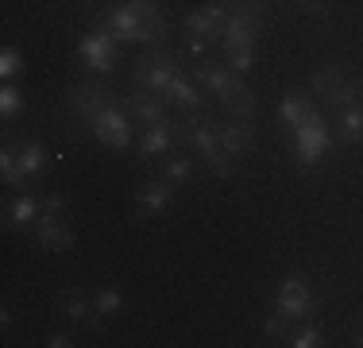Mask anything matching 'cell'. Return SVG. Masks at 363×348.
Wrapping results in <instances>:
<instances>
[{"label": "cell", "mask_w": 363, "mask_h": 348, "mask_svg": "<svg viewBox=\"0 0 363 348\" xmlns=\"http://www.w3.org/2000/svg\"><path fill=\"white\" fill-rule=\"evenodd\" d=\"M101 28L116 43H143V47H162L167 39V20H162L155 0H124L101 12Z\"/></svg>", "instance_id": "1"}, {"label": "cell", "mask_w": 363, "mask_h": 348, "mask_svg": "<svg viewBox=\"0 0 363 348\" xmlns=\"http://www.w3.org/2000/svg\"><path fill=\"white\" fill-rule=\"evenodd\" d=\"M178 143L194 147V151L205 159V167L217 174V178H232L236 159L220 147V124L213 116H205V112H189L186 120H178Z\"/></svg>", "instance_id": "2"}, {"label": "cell", "mask_w": 363, "mask_h": 348, "mask_svg": "<svg viewBox=\"0 0 363 348\" xmlns=\"http://www.w3.org/2000/svg\"><path fill=\"white\" fill-rule=\"evenodd\" d=\"M178 74H182L178 55L167 47H147V55L135 62V85H143L147 93H159V97H167L170 82Z\"/></svg>", "instance_id": "3"}, {"label": "cell", "mask_w": 363, "mask_h": 348, "mask_svg": "<svg viewBox=\"0 0 363 348\" xmlns=\"http://www.w3.org/2000/svg\"><path fill=\"white\" fill-rule=\"evenodd\" d=\"M263 35V8L252 0H232V16L224 23V50H240V47H255Z\"/></svg>", "instance_id": "4"}, {"label": "cell", "mask_w": 363, "mask_h": 348, "mask_svg": "<svg viewBox=\"0 0 363 348\" xmlns=\"http://www.w3.org/2000/svg\"><path fill=\"white\" fill-rule=\"evenodd\" d=\"M228 16H232V0H224V4H213V8H197V12H189V20H186L189 50H194V55H205V50H209V43L224 35V23H228Z\"/></svg>", "instance_id": "5"}, {"label": "cell", "mask_w": 363, "mask_h": 348, "mask_svg": "<svg viewBox=\"0 0 363 348\" xmlns=\"http://www.w3.org/2000/svg\"><path fill=\"white\" fill-rule=\"evenodd\" d=\"M89 128H93V136H97L101 143L112 147V151H124V147L132 143V116H128V109L120 104V97L112 104H105L101 112H93Z\"/></svg>", "instance_id": "6"}, {"label": "cell", "mask_w": 363, "mask_h": 348, "mask_svg": "<svg viewBox=\"0 0 363 348\" xmlns=\"http://www.w3.org/2000/svg\"><path fill=\"white\" fill-rule=\"evenodd\" d=\"M290 136H294V155H298V163L309 170V167L321 163V155L328 147V120L321 112H313V116H309L306 124H298Z\"/></svg>", "instance_id": "7"}, {"label": "cell", "mask_w": 363, "mask_h": 348, "mask_svg": "<svg viewBox=\"0 0 363 348\" xmlns=\"http://www.w3.org/2000/svg\"><path fill=\"white\" fill-rule=\"evenodd\" d=\"M116 47H120V43L97 23V28L77 43V58H82L85 70H93V74L105 77V74H112V66H116Z\"/></svg>", "instance_id": "8"}, {"label": "cell", "mask_w": 363, "mask_h": 348, "mask_svg": "<svg viewBox=\"0 0 363 348\" xmlns=\"http://www.w3.org/2000/svg\"><path fill=\"white\" fill-rule=\"evenodd\" d=\"M313 290H309V283L301 275H286L279 286V294H274V310L286 313L290 321H306L309 313H313Z\"/></svg>", "instance_id": "9"}, {"label": "cell", "mask_w": 363, "mask_h": 348, "mask_svg": "<svg viewBox=\"0 0 363 348\" xmlns=\"http://www.w3.org/2000/svg\"><path fill=\"white\" fill-rule=\"evenodd\" d=\"M116 97H112V89L105 82H85V85H74L70 89V109H74V116H82V120H89L93 112H101Z\"/></svg>", "instance_id": "10"}, {"label": "cell", "mask_w": 363, "mask_h": 348, "mask_svg": "<svg viewBox=\"0 0 363 348\" xmlns=\"http://www.w3.org/2000/svg\"><path fill=\"white\" fill-rule=\"evenodd\" d=\"M174 143H178V120L162 116L159 124H147V132L140 139V159L151 163V159H159L162 151H170Z\"/></svg>", "instance_id": "11"}, {"label": "cell", "mask_w": 363, "mask_h": 348, "mask_svg": "<svg viewBox=\"0 0 363 348\" xmlns=\"http://www.w3.org/2000/svg\"><path fill=\"white\" fill-rule=\"evenodd\" d=\"M35 244L47 251H70L74 248V232L66 229L62 213H43L35 221Z\"/></svg>", "instance_id": "12"}, {"label": "cell", "mask_w": 363, "mask_h": 348, "mask_svg": "<svg viewBox=\"0 0 363 348\" xmlns=\"http://www.w3.org/2000/svg\"><path fill=\"white\" fill-rule=\"evenodd\" d=\"M120 104L128 109V116H132L135 124H159V120L167 116V109H170L167 97H147V93H124Z\"/></svg>", "instance_id": "13"}, {"label": "cell", "mask_w": 363, "mask_h": 348, "mask_svg": "<svg viewBox=\"0 0 363 348\" xmlns=\"http://www.w3.org/2000/svg\"><path fill=\"white\" fill-rule=\"evenodd\" d=\"M170 197H174V182H170V178H155V182H147L140 194H135V213H140V217H155V213H162V209L170 205Z\"/></svg>", "instance_id": "14"}, {"label": "cell", "mask_w": 363, "mask_h": 348, "mask_svg": "<svg viewBox=\"0 0 363 348\" xmlns=\"http://www.w3.org/2000/svg\"><path fill=\"white\" fill-rule=\"evenodd\" d=\"M58 310H62L74 325H85V329H93V333H101V329H105V321H101V313H97V302H89L82 290H70Z\"/></svg>", "instance_id": "15"}, {"label": "cell", "mask_w": 363, "mask_h": 348, "mask_svg": "<svg viewBox=\"0 0 363 348\" xmlns=\"http://www.w3.org/2000/svg\"><path fill=\"white\" fill-rule=\"evenodd\" d=\"M255 143V124L252 120H232L228 124H220V147L232 155V159H240V155H247Z\"/></svg>", "instance_id": "16"}, {"label": "cell", "mask_w": 363, "mask_h": 348, "mask_svg": "<svg viewBox=\"0 0 363 348\" xmlns=\"http://www.w3.org/2000/svg\"><path fill=\"white\" fill-rule=\"evenodd\" d=\"M43 202L47 197H39V194H20L16 202H8V229H28V224H35L39 217H43Z\"/></svg>", "instance_id": "17"}, {"label": "cell", "mask_w": 363, "mask_h": 348, "mask_svg": "<svg viewBox=\"0 0 363 348\" xmlns=\"http://www.w3.org/2000/svg\"><path fill=\"white\" fill-rule=\"evenodd\" d=\"M167 101L174 104L178 112H186V116H189V112H201V109H205V97H201V89H197V85L189 82L186 74H178L174 82H170V89H167Z\"/></svg>", "instance_id": "18"}, {"label": "cell", "mask_w": 363, "mask_h": 348, "mask_svg": "<svg viewBox=\"0 0 363 348\" xmlns=\"http://www.w3.org/2000/svg\"><path fill=\"white\" fill-rule=\"evenodd\" d=\"M336 139L340 143H363V101L340 109V116H336Z\"/></svg>", "instance_id": "19"}, {"label": "cell", "mask_w": 363, "mask_h": 348, "mask_svg": "<svg viewBox=\"0 0 363 348\" xmlns=\"http://www.w3.org/2000/svg\"><path fill=\"white\" fill-rule=\"evenodd\" d=\"M43 167H47V143L43 139H28V143H20V178H39Z\"/></svg>", "instance_id": "20"}, {"label": "cell", "mask_w": 363, "mask_h": 348, "mask_svg": "<svg viewBox=\"0 0 363 348\" xmlns=\"http://www.w3.org/2000/svg\"><path fill=\"white\" fill-rule=\"evenodd\" d=\"M313 112H317V109H313L306 97H301V93H286V97H282V104H279V116H282V124H286L290 132H294L298 124H306Z\"/></svg>", "instance_id": "21"}, {"label": "cell", "mask_w": 363, "mask_h": 348, "mask_svg": "<svg viewBox=\"0 0 363 348\" xmlns=\"http://www.w3.org/2000/svg\"><path fill=\"white\" fill-rule=\"evenodd\" d=\"M321 101L328 104V109H336V112H340V109H348V104L363 101V82H348V77H344V82H336V85L325 93Z\"/></svg>", "instance_id": "22"}, {"label": "cell", "mask_w": 363, "mask_h": 348, "mask_svg": "<svg viewBox=\"0 0 363 348\" xmlns=\"http://www.w3.org/2000/svg\"><path fill=\"white\" fill-rule=\"evenodd\" d=\"M0 174H4V186H23V178H20V147L4 143V151H0Z\"/></svg>", "instance_id": "23"}, {"label": "cell", "mask_w": 363, "mask_h": 348, "mask_svg": "<svg viewBox=\"0 0 363 348\" xmlns=\"http://www.w3.org/2000/svg\"><path fill=\"white\" fill-rule=\"evenodd\" d=\"M23 109H28L23 93L16 89V85H4V89H0V116H4V120H12V116H20Z\"/></svg>", "instance_id": "24"}, {"label": "cell", "mask_w": 363, "mask_h": 348, "mask_svg": "<svg viewBox=\"0 0 363 348\" xmlns=\"http://www.w3.org/2000/svg\"><path fill=\"white\" fill-rule=\"evenodd\" d=\"M325 341V333H321V325H298V329H290V348H317Z\"/></svg>", "instance_id": "25"}, {"label": "cell", "mask_w": 363, "mask_h": 348, "mask_svg": "<svg viewBox=\"0 0 363 348\" xmlns=\"http://www.w3.org/2000/svg\"><path fill=\"white\" fill-rule=\"evenodd\" d=\"M120 310H124V290L105 286V290L97 294V313H101V317H116Z\"/></svg>", "instance_id": "26"}, {"label": "cell", "mask_w": 363, "mask_h": 348, "mask_svg": "<svg viewBox=\"0 0 363 348\" xmlns=\"http://www.w3.org/2000/svg\"><path fill=\"white\" fill-rule=\"evenodd\" d=\"M336 82H344V70H340V66H325V70H317V74H313V93H321V97H325V93L333 89Z\"/></svg>", "instance_id": "27"}, {"label": "cell", "mask_w": 363, "mask_h": 348, "mask_svg": "<svg viewBox=\"0 0 363 348\" xmlns=\"http://www.w3.org/2000/svg\"><path fill=\"white\" fill-rule=\"evenodd\" d=\"M189 174H194V163L186 159V155H178V159H167V178L170 182H189Z\"/></svg>", "instance_id": "28"}, {"label": "cell", "mask_w": 363, "mask_h": 348, "mask_svg": "<svg viewBox=\"0 0 363 348\" xmlns=\"http://www.w3.org/2000/svg\"><path fill=\"white\" fill-rule=\"evenodd\" d=\"M228 66L236 74H247L255 66V47H240V50H228Z\"/></svg>", "instance_id": "29"}, {"label": "cell", "mask_w": 363, "mask_h": 348, "mask_svg": "<svg viewBox=\"0 0 363 348\" xmlns=\"http://www.w3.org/2000/svg\"><path fill=\"white\" fill-rule=\"evenodd\" d=\"M23 70V55L16 47H4V55H0V74L4 77H16Z\"/></svg>", "instance_id": "30"}, {"label": "cell", "mask_w": 363, "mask_h": 348, "mask_svg": "<svg viewBox=\"0 0 363 348\" xmlns=\"http://www.w3.org/2000/svg\"><path fill=\"white\" fill-rule=\"evenodd\" d=\"M263 329H267V337H290V317L286 313H271Z\"/></svg>", "instance_id": "31"}, {"label": "cell", "mask_w": 363, "mask_h": 348, "mask_svg": "<svg viewBox=\"0 0 363 348\" xmlns=\"http://www.w3.org/2000/svg\"><path fill=\"white\" fill-rule=\"evenodd\" d=\"M62 209H66V194H58V190H55V194H47L43 213H62Z\"/></svg>", "instance_id": "32"}, {"label": "cell", "mask_w": 363, "mask_h": 348, "mask_svg": "<svg viewBox=\"0 0 363 348\" xmlns=\"http://www.w3.org/2000/svg\"><path fill=\"white\" fill-rule=\"evenodd\" d=\"M47 344H50V348H70V344H74V337H70V333H50V337H47Z\"/></svg>", "instance_id": "33"}, {"label": "cell", "mask_w": 363, "mask_h": 348, "mask_svg": "<svg viewBox=\"0 0 363 348\" xmlns=\"http://www.w3.org/2000/svg\"><path fill=\"white\" fill-rule=\"evenodd\" d=\"M298 4H301V8H309V12H325L321 0H298Z\"/></svg>", "instance_id": "34"}, {"label": "cell", "mask_w": 363, "mask_h": 348, "mask_svg": "<svg viewBox=\"0 0 363 348\" xmlns=\"http://www.w3.org/2000/svg\"><path fill=\"white\" fill-rule=\"evenodd\" d=\"M359 344H363V333H359Z\"/></svg>", "instance_id": "35"}]
</instances>
